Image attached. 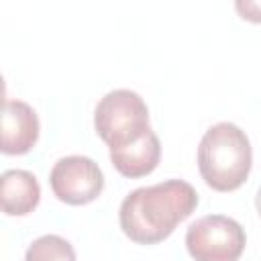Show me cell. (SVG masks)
Listing matches in <instances>:
<instances>
[{"label": "cell", "mask_w": 261, "mask_h": 261, "mask_svg": "<svg viewBox=\"0 0 261 261\" xmlns=\"http://www.w3.org/2000/svg\"><path fill=\"white\" fill-rule=\"evenodd\" d=\"M198 206V192L184 179H165L133 190L120 204L122 232L137 245L165 241Z\"/></svg>", "instance_id": "1"}, {"label": "cell", "mask_w": 261, "mask_h": 261, "mask_svg": "<svg viewBox=\"0 0 261 261\" xmlns=\"http://www.w3.org/2000/svg\"><path fill=\"white\" fill-rule=\"evenodd\" d=\"M253 149L245 130L232 122L212 124L198 145V169L216 192H232L251 173Z\"/></svg>", "instance_id": "2"}, {"label": "cell", "mask_w": 261, "mask_h": 261, "mask_svg": "<svg viewBox=\"0 0 261 261\" xmlns=\"http://www.w3.org/2000/svg\"><path fill=\"white\" fill-rule=\"evenodd\" d=\"M94 128L110 149L130 145L151 130L149 108L137 92L126 88L112 90L96 104Z\"/></svg>", "instance_id": "3"}, {"label": "cell", "mask_w": 261, "mask_h": 261, "mask_svg": "<svg viewBox=\"0 0 261 261\" xmlns=\"http://www.w3.org/2000/svg\"><path fill=\"white\" fill-rule=\"evenodd\" d=\"M245 245V228L224 214L202 216L186 230V247L194 261H239Z\"/></svg>", "instance_id": "4"}, {"label": "cell", "mask_w": 261, "mask_h": 261, "mask_svg": "<svg viewBox=\"0 0 261 261\" xmlns=\"http://www.w3.org/2000/svg\"><path fill=\"white\" fill-rule=\"evenodd\" d=\"M49 186L57 200L71 206H84L102 194L104 173L94 159L84 155H67L55 161L49 173Z\"/></svg>", "instance_id": "5"}, {"label": "cell", "mask_w": 261, "mask_h": 261, "mask_svg": "<svg viewBox=\"0 0 261 261\" xmlns=\"http://www.w3.org/2000/svg\"><path fill=\"white\" fill-rule=\"evenodd\" d=\"M39 116L22 100H4L2 110V153L24 155L39 141Z\"/></svg>", "instance_id": "6"}, {"label": "cell", "mask_w": 261, "mask_h": 261, "mask_svg": "<svg viewBox=\"0 0 261 261\" xmlns=\"http://www.w3.org/2000/svg\"><path fill=\"white\" fill-rule=\"evenodd\" d=\"M161 159V143L159 137L149 130L141 139H137L130 145L124 147H112L110 149V161L114 169L124 177H143L155 171Z\"/></svg>", "instance_id": "7"}, {"label": "cell", "mask_w": 261, "mask_h": 261, "mask_svg": "<svg viewBox=\"0 0 261 261\" xmlns=\"http://www.w3.org/2000/svg\"><path fill=\"white\" fill-rule=\"evenodd\" d=\"M2 184V210L8 216L31 214L41 200V186L27 169H8L0 177Z\"/></svg>", "instance_id": "8"}, {"label": "cell", "mask_w": 261, "mask_h": 261, "mask_svg": "<svg viewBox=\"0 0 261 261\" xmlns=\"http://www.w3.org/2000/svg\"><path fill=\"white\" fill-rule=\"evenodd\" d=\"M24 261H75V251L67 239L59 234H43L29 245Z\"/></svg>", "instance_id": "9"}, {"label": "cell", "mask_w": 261, "mask_h": 261, "mask_svg": "<svg viewBox=\"0 0 261 261\" xmlns=\"http://www.w3.org/2000/svg\"><path fill=\"white\" fill-rule=\"evenodd\" d=\"M241 18L249 22H261V2L259 0H239L234 4Z\"/></svg>", "instance_id": "10"}, {"label": "cell", "mask_w": 261, "mask_h": 261, "mask_svg": "<svg viewBox=\"0 0 261 261\" xmlns=\"http://www.w3.org/2000/svg\"><path fill=\"white\" fill-rule=\"evenodd\" d=\"M255 208H257V212H259V216H261V186H259L257 196H255Z\"/></svg>", "instance_id": "11"}]
</instances>
